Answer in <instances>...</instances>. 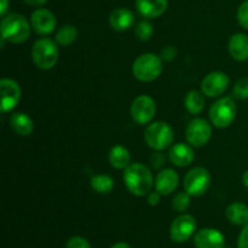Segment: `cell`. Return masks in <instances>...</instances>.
<instances>
[{
    "mask_svg": "<svg viewBox=\"0 0 248 248\" xmlns=\"http://www.w3.org/2000/svg\"><path fill=\"white\" fill-rule=\"evenodd\" d=\"M186 137L189 144L194 148L203 147L212 137V126L205 119H194L186 126Z\"/></svg>",
    "mask_w": 248,
    "mask_h": 248,
    "instance_id": "cell-9",
    "label": "cell"
},
{
    "mask_svg": "<svg viewBox=\"0 0 248 248\" xmlns=\"http://www.w3.org/2000/svg\"><path fill=\"white\" fill-rule=\"evenodd\" d=\"M229 53L234 60L239 62H244L248 60V36L246 34L236 33L230 38L229 45Z\"/></svg>",
    "mask_w": 248,
    "mask_h": 248,
    "instance_id": "cell-19",
    "label": "cell"
},
{
    "mask_svg": "<svg viewBox=\"0 0 248 248\" xmlns=\"http://www.w3.org/2000/svg\"><path fill=\"white\" fill-rule=\"evenodd\" d=\"M184 106H186V110L193 115L201 114V111L205 108V98H203L202 92L196 91V90L189 91L184 98Z\"/></svg>",
    "mask_w": 248,
    "mask_h": 248,
    "instance_id": "cell-23",
    "label": "cell"
},
{
    "mask_svg": "<svg viewBox=\"0 0 248 248\" xmlns=\"http://www.w3.org/2000/svg\"><path fill=\"white\" fill-rule=\"evenodd\" d=\"M10 126L19 136H29L31 135L34 130V124L31 118L27 115L26 113H22V111H17L10 116Z\"/></svg>",
    "mask_w": 248,
    "mask_h": 248,
    "instance_id": "cell-20",
    "label": "cell"
},
{
    "mask_svg": "<svg viewBox=\"0 0 248 248\" xmlns=\"http://www.w3.org/2000/svg\"><path fill=\"white\" fill-rule=\"evenodd\" d=\"M65 248H91V245L84 237L73 236L68 240Z\"/></svg>",
    "mask_w": 248,
    "mask_h": 248,
    "instance_id": "cell-30",
    "label": "cell"
},
{
    "mask_svg": "<svg viewBox=\"0 0 248 248\" xmlns=\"http://www.w3.org/2000/svg\"><path fill=\"white\" fill-rule=\"evenodd\" d=\"M211 181H212V177L207 169L195 167V169L190 170L184 177V190L190 196L198 198V196L203 195L208 190V188L211 186Z\"/></svg>",
    "mask_w": 248,
    "mask_h": 248,
    "instance_id": "cell-7",
    "label": "cell"
},
{
    "mask_svg": "<svg viewBox=\"0 0 248 248\" xmlns=\"http://www.w3.org/2000/svg\"><path fill=\"white\" fill-rule=\"evenodd\" d=\"M124 183L132 195L142 198L152 191L155 184L152 171L143 164H131L124 171Z\"/></svg>",
    "mask_w": 248,
    "mask_h": 248,
    "instance_id": "cell-1",
    "label": "cell"
},
{
    "mask_svg": "<svg viewBox=\"0 0 248 248\" xmlns=\"http://www.w3.org/2000/svg\"><path fill=\"white\" fill-rule=\"evenodd\" d=\"M164 70V61L154 53H143L138 56L132 64L133 77L142 82L156 80Z\"/></svg>",
    "mask_w": 248,
    "mask_h": 248,
    "instance_id": "cell-3",
    "label": "cell"
},
{
    "mask_svg": "<svg viewBox=\"0 0 248 248\" xmlns=\"http://www.w3.org/2000/svg\"><path fill=\"white\" fill-rule=\"evenodd\" d=\"M156 114V103L147 94L136 97L131 104V116L138 125H149Z\"/></svg>",
    "mask_w": 248,
    "mask_h": 248,
    "instance_id": "cell-8",
    "label": "cell"
},
{
    "mask_svg": "<svg viewBox=\"0 0 248 248\" xmlns=\"http://www.w3.org/2000/svg\"><path fill=\"white\" fill-rule=\"evenodd\" d=\"M232 94L235 98L240 99V101L248 99V78H242L235 84Z\"/></svg>",
    "mask_w": 248,
    "mask_h": 248,
    "instance_id": "cell-28",
    "label": "cell"
},
{
    "mask_svg": "<svg viewBox=\"0 0 248 248\" xmlns=\"http://www.w3.org/2000/svg\"><path fill=\"white\" fill-rule=\"evenodd\" d=\"M165 161H166V157L161 153H154L150 157V162H152V166L154 169H161L164 166Z\"/></svg>",
    "mask_w": 248,
    "mask_h": 248,
    "instance_id": "cell-32",
    "label": "cell"
},
{
    "mask_svg": "<svg viewBox=\"0 0 248 248\" xmlns=\"http://www.w3.org/2000/svg\"><path fill=\"white\" fill-rule=\"evenodd\" d=\"M174 140V132L171 126L165 121L150 123L145 128L144 140L152 149L162 152L171 147Z\"/></svg>",
    "mask_w": 248,
    "mask_h": 248,
    "instance_id": "cell-5",
    "label": "cell"
},
{
    "mask_svg": "<svg viewBox=\"0 0 248 248\" xmlns=\"http://www.w3.org/2000/svg\"><path fill=\"white\" fill-rule=\"evenodd\" d=\"M91 186L96 193L109 194L114 189V181L108 174H97L91 178Z\"/></svg>",
    "mask_w": 248,
    "mask_h": 248,
    "instance_id": "cell-25",
    "label": "cell"
},
{
    "mask_svg": "<svg viewBox=\"0 0 248 248\" xmlns=\"http://www.w3.org/2000/svg\"><path fill=\"white\" fill-rule=\"evenodd\" d=\"M28 19L19 14H9L1 19V39L11 44H22L28 40L31 35Z\"/></svg>",
    "mask_w": 248,
    "mask_h": 248,
    "instance_id": "cell-2",
    "label": "cell"
},
{
    "mask_svg": "<svg viewBox=\"0 0 248 248\" xmlns=\"http://www.w3.org/2000/svg\"><path fill=\"white\" fill-rule=\"evenodd\" d=\"M135 34L140 41H148L152 39L153 34H154V28H153V24L150 23L147 19H143V21L138 22L136 24L135 28Z\"/></svg>",
    "mask_w": 248,
    "mask_h": 248,
    "instance_id": "cell-26",
    "label": "cell"
},
{
    "mask_svg": "<svg viewBox=\"0 0 248 248\" xmlns=\"http://www.w3.org/2000/svg\"><path fill=\"white\" fill-rule=\"evenodd\" d=\"M179 184V176L174 170L165 169L156 174L155 178V190L161 195H170L173 193Z\"/></svg>",
    "mask_w": 248,
    "mask_h": 248,
    "instance_id": "cell-15",
    "label": "cell"
},
{
    "mask_svg": "<svg viewBox=\"0 0 248 248\" xmlns=\"http://www.w3.org/2000/svg\"><path fill=\"white\" fill-rule=\"evenodd\" d=\"M48 0H24V2L28 5H31V6H43V5H45L46 2H47Z\"/></svg>",
    "mask_w": 248,
    "mask_h": 248,
    "instance_id": "cell-35",
    "label": "cell"
},
{
    "mask_svg": "<svg viewBox=\"0 0 248 248\" xmlns=\"http://www.w3.org/2000/svg\"><path fill=\"white\" fill-rule=\"evenodd\" d=\"M160 57L162 58V61L171 62V61H173L174 58L177 57V48L174 47V46H171V45L166 46V47L162 48Z\"/></svg>",
    "mask_w": 248,
    "mask_h": 248,
    "instance_id": "cell-31",
    "label": "cell"
},
{
    "mask_svg": "<svg viewBox=\"0 0 248 248\" xmlns=\"http://www.w3.org/2000/svg\"><path fill=\"white\" fill-rule=\"evenodd\" d=\"M78 35H79V31L73 24H65V26H62L58 29L55 36V41L60 46L67 47V46H70L72 44L75 43Z\"/></svg>",
    "mask_w": 248,
    "mask_h": 248,
    "instance_id": "cell-24",
    "label": "cell"
},
{
    "mask_svg": "<svg viewBox=\"0 0 248 248\" xmlns=\"http://www.w3.org/2000/svg\"><path fill=\"white\" fill-rule=\"evenodd\" d=\"M60 51L57 43L48 38H41L31 47V60L34 64L43 70H50L57 64Z\"/></svg>",
    "mask_w": 248,
    "mask_h": 248,
    "instance_id": "cell-4",
    "label": "cell"
},
{
    "mask_svg": "<svg viewBox=\"0 0 248 248\" xmlns=\"http://www.w3.org/2000/svg\"><path fill=\"white\" fill-rule=\"evenodd\" d=\"M172 207L177 212H186L190 207V195L186 191L176 194L172 200Z\"/></svg>",
    "mask_w": 248,
    "mask_h": 248,
    "instance_id": "cell-27",
    "label": "cell"
},
{
    "mask_svg": "<svg viewBox=\"0 0 248 248\" xmlns=\"http://www.w3.org/2000/svg\"><path fill=\"white\" fill-rule=\"evenodd\" d=\"M111 248H131L130 245H127L126 242H118V244L114 245Z\"/></svg>",
    "mask_w": 248,
    "mask_h": 248,
    "instance_id": "cell-37",
    "label": "cell"
},
{
    "mask_svg": "<svg viewBox=\"0 0 248 248\" xmlns=\"http://www.w3.org/2000/svg\"><path fill=\"white\" fill-rule=\"evenodd\" d=\"M167 0H136V7L145 18H157L166 12Z\"/></svg>",
    "mask_w": 248,
    "mask_h": 248,
    "instance_id": "cell-17",
    "label": "cell"
},
{
    "mask_svg": "<svg viewBox=\"0 0 248 248\" xmlns=\"http://www.w3.org/2000/svg\"><path fill=\"white\" fill-rule=\"evenodd\" d=\"M242 183H244V186L248 189V170L245 172L244 176H242Z\"/></svg>",
    "mask_w": 248,
    "mask_h": 248,
    "instance_id": "cell-38",
    "label": "cell"
},
{
    "mask_svg": "<svg viewBox=\"0 0 248 248\" xmlns=\"http://www.w3.org/2000/svg\"><path fill=\"white\" fill-rule=\"evenodd\" d=\"M237 108L232 97H222L211 106L210 120L215 127H229L236 118Z\"/></svg>",
    "mask_w": 248,
    "mask_h": 248,
    "instance_id": "cell-6",
    "label": "cell"
},
{
    "mask_svg": "<svg viewBox=\"0 0 248 248\" xmlns=\"http://www.w3.org/2000/svg\"><path fill=\"white\" fill-rule=\"evenodd\" d=\"M21 87L15 80L12 79H1L0 81V94H1V113H9L14 110L17 107L18 102L21 101Z\"/></svg>",
    "mask_w": 248,
    "mask_h": 248,
    "instance_id": "cell-11",
    "label": "cell"
},
{
    "mask_svg": "<svg viewBox=\"0 0 248 248\" xmlns=\"http://www.w3.org/2000/svg\"><path fill=\"white\" fill-rule=\"evenodd\" d=\"M135 14L131 10L120 7L114 10L109 16V24L114 31H125L135 24Z\"/></svg>",
    "mask_w": 248,
    "mask_h": 248,
    "instance_id": "cell-18",
    "label": "cell"
},
{
    "mask_svg": "<svg viewBox=\"0 0 248 248\" xmlns=\"http://www.w3.org/2000/svg\"><path fill=\"white\" fill-rule=\"evenodd\" d=\"M161 194L159 193L157 190L155 191H150L149 194L147 195V201L150 206H156L159 205L160 201H161Z\"/></svg>",
    "mask_w": 248,
    "mask_h": 248,
    "instance_id": "cell-34",
    "label": "cell"
},
{
    "mask_svg": "<svg viewBox=\"0 0 248 248\" xmlns=\"http://www.w3.org/2000/svg\"><path fill=\"white\" fill-rule=\"evenodd\" d=\"M194 245L196 248H224L225 239L219 230L205 228L195 234Z\"/></svg>",
    "mask_w": 248,
    "mask_h": 248,
    "instance_id": "cell-14",
    "label": "cell"
},
{
    "mask_svg": "<svg viewBox=\"0 0 248 248\" xmlns=\"http://www.w3.org/2000/svg\"><path fill=\"white\" fill-rule=\"evenodd\" d=\"M7 9H9V0H0V15L2 17L6 15Z\"/></svg>",
    "mask_w": 248,
    "mask_h": 248,
    "instance_id": "cell-36",
    "label": "cell"
},
{
    "mask_svg": "<svg viewBox=\"0 0 248 248\" xmlns=\"http://www.w3.org/2000/svg\"><path fill=\"white\" fill-rule=\"evenodd\" d=\"M237 248H248V224L245 225L242 232H240Z\"/></svg>",
    "mask_w": 248,
    "mask_h": 248,
    "instance_id": "cell-33",
    "label": "cell"
},
{
    "mask_svg": "<svg viewBox=\"0 0 248 248\" xmlns=\"http://www.w3.org/2000/svg\"><path fill=\"white\" fill-rule=\"evenodd\" d=\"M31 24L35 33L40 35H48L56 29L57 21H56L55 15L50 10L38 9L31 14Z\"/></svg>",
    "mask_w": 248,
    "mask_h": 248,
    "instance_id": "cell-13",
    "label": "cell"
},
{
    "mask_svg": "<svg viewBox=\"0 0 248 248\" xmlns=\"http://www.w3.org/2000/svg\"><path fill=\"white\" fill-rule=\"evenodd\" d=\"M228 220L235 225L248 224V206L242 202H234L228 206L225 211Z\"/></svg>",
    "mask_w": 248,
    "mask_h": 248,
    "instance_id": "cell-22",
    "label": "cell"
},
{
    "mask_svg": "<svg viewBox=\"0 0 248 248\" xmlns=\"http://www.w3.org/2000/svg\"><path fill=\"white\" fill-rule=\"evenodd\" d=\"M237 21L240 26L244 27L245 29H248V0L242 2L237 10Z\"/></svg>",
    "mask_w": 248,
    "mask_h": 248,
    "instance_id": "cell-29",
    "label": "cell"
},
{
    "mask_svg": "<svg viewBox=\"0 0 248 248\" xmlns=\"http://www.w3.org/2000/svg\"><path fill=\"white\" fill-rule=\"evenodd\" d=\"M196 230V220L191 215H182L172 222L170 236L173 242H186L193 237Z\"/></svg>",
    "mask_w": 248,
    "mask_h": 248,
    "instance_id": "cell-10",
    "label": "cell"
},
{
    "mask_svg": "<svg viewBox=\"0 0 248 248\" xmlns=\"http://www.w3.org/2000/svg\"><path fill=\"white\" fill-rule=\"evenodd\" d=\"M108 160L114 169L125 170L131 165V154L127 148L123 145H115L109 150Z\"/></svg>",
    "mask_w": 248,
    "mask_h": 248,
    "instance_id": "cell-21",
    "label": "cell"
},
{
    "mask_svg": "<svg viewBox=\"0 0 248 248\" xmlns=\"http://www.w3.org/2000/svg\"><path fill=\"white\" fill-rule=\"evenodd\" d=\"M169 159L171 164L177 167L189 166L195 159L193 145L186 144V143H177L170 149Z\"/></svg>",
    "mask_w": 248,
    "mask_h": 248,
    "instance_id": "cell-16",
    "label": "cell"
},
{
    "mask_svg": "<svg viewBox=\"0 0 248 248\" xmlns=\"http://www.w3.org/2000/svg\"><path fill=\"white\" fill-rule=\"evenodd\" d=\"M230 79L225 73L212 72L203 78L201 82V91L207 97H219L229 87Z\"/></svg>",
    "mask_w": 248,
    "mask_h": 248,
    "instance_id": "cell-12",
    "label": "cell"
}]
</instances>
